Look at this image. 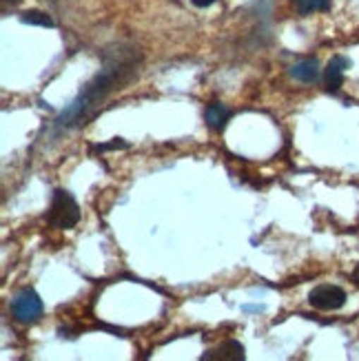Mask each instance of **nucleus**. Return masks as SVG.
Returning a JSON list of instances; mask_svg holds the SVG:
<instances>
[{
  "instance_id": "nucleus-8",
  "label": "nucleus",
  "mask_w": 359,
  "mask_h": 361,
  "mask_svg": "<svg viewBox=\"0 0 359 361\" xmlns=\"http://www.w3.org/2000/svg\"><path fill=\"white\" fill-rule=\"evenodd\" d=\"M233 111L229 106H224L222 102H213L207 106V111H205V122H207V127L213 129V131H224V127L229 124Z\"/></svg>"
},
{
  "instance_id": "nucleus-10",
  "label": "nucleus",
  "mask_w": 359,
  "mask_h": 361,
  "mask_svg": "<svg viewBox=\"0 0 359 361\" xmlns=\"http://www.w3.org/2000/svg\"><path fill=\"white\" fill-rule=\"evenodd\" d=\"M20 20L25 25H36V27H54V20L49 13L38 11V9H29L20 13Z\"/></svg>"
},
{
  "instance_id": "nucleus-7",
  "label": "nucleus",
  "mask_w": 359,
  "mask_h": 361,
  "mask_svg": "<svg viewBox=\"0 0 359 361\" xmlns=\"http://www.w3.org/2000/svg\"><path fill=\"white\" fill-rule=\"evenodd\" d=\"M291 75L295 80H300L304 85H313L322 78V69H320V62L315 58H308V60H302L298 65H293L291 69Z\"/></svg>"
},
{
  "instance_id": "nucleus-9",
  "label": "nucleus",
  "mask_w": 359,
  "mask_h": 361,
  "mask_svg": "<svg viewBox=\"0 0 359 361\" xmlns=\"http://www.w3.org/2000/svg\"><path fill=\"white\" fill-rule=\"evenodd\" d=\"M333 0H295V7L302 16L315 13V11H329Z\"/></svg>"
},
{
  "instance_id": "nucleus-13",
  "label": "nucleus",
  "mask_w": 359,
  "mask_h": 361,
  "mask_svg": "<svg viewBox=\"0 0 359 361\" xmlns=\"http://www.w3.org/2000/svg\"><path fill=\"white\" fill-rule=\"evenodd\" d=\"M242 310H244V312H262L264 308H262V306H244Z\"/></svg>"
},
{
  "instance_id": "nucleus-4",
  "label": "nucleus",
  "mask_w": 359,
  "mask_h": 361,
  "mask_svg": "<svg viewBox=\"0 0 359 361\" xmlns=\"http://www.w3.org/2000/svg\"><path fill=\"white\" fill-rule=\"evenodd\" d=\"M308 302L317 310H339L346 304V293L333 284H320L308 293Z\"/></svg>"
},
{
  "instance_id": "nucleus-5",
  "label": "nucleus",
  "mask_w": 359,
  "mask_h": 361,
  "mask_svg": "<svg viewBox=\"0 0 359 361\" xmlns=\"http://www.w3.org/2000/svg\"><path fill=\"white\" fill-rule=\"evenodd\" d=\"M244 359H246V350L236 339H229L202 355V361H244Z\"/></svg>"
},
{
  "instance_id": "nucleus-6",
  "label": "nucleus",
  "mask_w": 359,
  "mask_h": 361,
  "mask_svg": "<svg viewBox=\"0 0 359 361\" xmlns=\"http://www.w3.org/2000/svg\"><path fill=\"white\" fill-rule=\"evenodd\" d=\"M351 67V60L344 56H335L324 69V85L329 91H337L344 85V71Z\"/></svg>"
},
{
  "instance_id": "nucleus-2",
  "label": "nucleus",
  "mask_w": 359,
  "mask_h": 361,
  "mask_svg": "<svg viewBox=\"0 0 359 361\" xmlns=\"http://www.w3.org/2000/svg\"><path fill=\"white\" fill-rule=\"evenodd\" d=\"M47 222L60 231H69L80 222V207H78L75 197L69 191H65V188H56L54 191Z\"/></svg>"
},
{
  "instance_id": "nucleus-15",
  "label": "nucleus",
  "mask_w": 359,
  "mask_h": 361,
  "mask_svg": "<svg viewBox=\"0 0 359 361\" xmlns=\"http://www.w3.org/2000/svg\"><path fill=\"white\" fill-rule=\"evenodd\" d=\"M18 3H20V0H3V5H11V7L18 5Z\"/></svg>"
},
{
  "instance_id": "nucleus-14",
  "label": "nucleus",
  "mask_w": 359,
  "mask_h": 361,
  "mask_svg": "<svg viewBox=\"0 0 359 361\" xmlns=\"http://www.w3.org/2000/svg\"><path fill=\"white\" fill-rule=\"evenodd\" d=\"M353 281H355V284H359V266L353 271Z\"/></svg>"
},
{
  "instance_id": "nucleus-12",
  "label": "nucleus",
  "mask_w": 359,
  "mask_h": 361,
  "mask_svg": "<svg viewBox=\"0 0 359 361\" xmlns=\"http://www.w3.org/2000/svg\"><path fill=\"white\" fill-rule=\"evenodd\" d=\"M191 3L195 5V7H211L215 0H191Z\"/></svg>"
},
{
  "instance_id": "nucleus-3",
  "label": "nucleus",
  "mask_w": 359,
  "mask_h": 361,
  "mask_svg": "<svg viewBox=\"0 0 359 361\" xmlns=\"http://www.w3.org/2000/svg\"><path fill=\"white\" fill-rule=\"evenodd\" d=\"M9 310H11V317L16 322L34 324V322H38L42 317L44 306H42L40 295L34 288H23L20 293L13 295V300L9 304Z\"/></svg>"
},
{
  "instance_id": "nucleus-1",
  "label": "nucleus",
  "mask_w": 359,
  "mask_h": 361,
  "mask_svg": "<svg viewBox=\"0 0 359 361\" xmlns=\"http://www.w3.org/2000/svg\"><path fill=\"white\" fill-rule=\"evenodd\" d=\"M140 60H142V56H140V51L131 44H118L114 49H109L104 54V65L100 73L93 78V80H89L80 96L71 102V106H67L65 111L58 116L56 129L67 131V129L85 124L96 114V106L102 100H107L109 93L122 89V85L133 80L140 69Z\"/></svg>"
},
{
  "instance_id": "nucleus-11",
  "label": "nucleus",
  "mask_w": 359,
  "mask_h": 361,
  "mask_svg": "<svg viewBox=\"0 0 359 361\" xmlns=\"http://www.w3.org/2000/svg\"><path fill=\"white\" fill-rule=\"evenodd\" d=\"M129 145L124 142V140H120V137H116L114 142H109V145H98L96 147V151H111V149H127Z\"/></svg>"
}]
</instances>
